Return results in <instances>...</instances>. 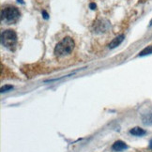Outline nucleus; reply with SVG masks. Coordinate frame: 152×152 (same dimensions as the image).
Instances as JSON below:
<instances>
[{
    "label": "nucleus",
    "instance_id": "obj_11",
    "mask_svg": "<svg viewBox=\"0 0 152 152\" xmlns=\"http://www.w3.org/2000/svg\"><path fill=\"white\" fill-rule=\"evenodd\" d=\"M89 7H90L91 10H95V9H96V4H95V3H91V4L89 5Z\"/></svg>",
    "mask_w": 152,
    "mask_h": 152
},
{
    "label": "nucleus",
    "instance_id": "obj_6",
    "mask_svg": "<svg viewBox=\"0 0 152 152\" xmlns=\"http://www.w3.org/2000/svg\"><path fill=\"white\" fill-rule=\"evenodd\" d=\"M130 132H131V134H132V135H134V136H143L147 133V132H145L144 129H141L139 127H135V128L132 129Z\"/></svg>",
    "mask_w": 152,
    "mask_h": 152
},
{
    "label": "nucleus",
    "instance_id": "obj_9",
    "mask_svg": "<svg viewBox=\"0 0 152 152\" xmlns=\"http://www.w3.org/2000/svg\"><path fill=\"white\" fill-rule=\"evenodd\" d=\"M13 88V86H3L2 88H1V92L3 93V92H7V91H9V90H10V89H12Z\"/></svg>",
    "mask_w": 152,
    "mask_h": 152
},
{
    "label": "nucleus",
    "instance_id": "obj_10",
    "mask_svg": "<svg viewBox=\"0 0 152 152\" xmlns=\"http://www.w3.org/2000/svg\"><path fill=\"white\" fill-rule=\"evenodd\" d=\"M42 14H43V18L44 19H48V14H47V12H46L45 10L42 11Z\"/></svg>",
    "mask_w": 152,
    "mask_h": 152
},
{
    "label": "nucleus",
    "instance_id": "obj_4",
    "mask_svg": "<svg viewBox=\"0 0 152 152\" xmlns=\"http://www.w3.org/2000/svg\"><path fill=\"white\" fill-rule=\"evenodd\" d=\"M124 39H125V36H124L123 34H121V35H119V36L115 37V38L112 40V42H110V44H109V48L114 49V48H115V47H118V46L120 45L121 42H123Z\"/></svg>",
    "mask_w": 152,
    "mask_h": 152
},
{
    "label": "nucleus",
    "instance_id": "obj_2",
    "mask_svg": "<svg viewBox=\"0 0 152 152\" xmlns=\"http://www.w3.org/2000/svg\"><path fill=\"white\" fill-rule=\"evenodd\" d=\"M75 47L74 40L71 37H66L58 42L55 48V55L58 57L71 55Z\"/></svg>",
    "mask_w": 152,
    "mask_h": 152
},
{
    "label": "nucleus",
    "instance_id": "obj_7",
    "mask_svg": "<svg viewBox=\"0 0 152 152\" xmlns=\"http://www.w3.org/2000/svg\"><path fill=\"white\" fill-rule=\"evenodd\" d=\"M151 54H152V45H149V46H147L144 50H142L139 53V56H145Z\"/></svg>",
    "mask_w": 152,
    "mask_h": 152
},
{
    "label": "nucleus",
    "instance_id": "obj_12",
    "mask_svg": "<svg viewBox=\"0 0 152 152\" xmlns=\"http://www.w3.org/2000/svg\"><path fill=\"white\" fill-rule=\"evenodd\" d=\"M149 148L152 149V140H151V141H150V143H149Z\"/></svg>",
    "mask_w": 152,
    "mask_h": 152
},
{
    "label": "nucleus",
    "instance_id": "obj_1",
    "mask_svg": "<svg viewBox=\"0 0 152 152\" xmlns=\"http://www.w3.org/2000/svg\"><path fill=\"white\" fill-rule=\"evenodd\" d=\"M21 13L14 6H6L1 10V22L6 25H13L20 19Z\"/></svg>",
    "mask_w": 152,
    "mask_h": 152
},
{
    "label": "nucleus",
    "instance_id": "obj_3",
    "mask_svg": "<svg viewBox=\"0 0 152 152\" xmlns=\"http://www.w3.org/2000/svg\"><path fill=\"white\" fill-rule=\"evenodd\" d=\"M1 43L4 47L13 50L17 45V34L12 29H7L1 33Z\"/></svg>",
    "mask_w": 152,
    "mask_h": 152
},
{
    "label": "nucleus",
    "instance_id": "obj_13",
    "mask_svg": "<svg viewBox=\"0 0 152 152\" xmlns=\"http://www.w3.org/2000/svg\"><path fill=\"white\" fill-rule=\"evenodd\" d=\"M149 26H152V19H151V21H150V23H149Z\"/></svg>",
    "mask_w": 152,
    "mask_h": 152
},
{
    "label": "nucleus",
    "instance_id": "obj_5",
    "mask_svg": "<svg viewBox=\"0 0 152 152\" xmlns=\"http://www.w3.org/2000/svg\"><path fill=\"white\" fill-rule=\"evenodd\" d=\"M127 145L122 142V141H116L112 147V149L115 150V151H123L127 148Z\"/></svg>",
    "mask_w": 152,
    "mask_h": 152
},
{
    "label": "nucleus",
    "instance_id": "obj_8",
    "mask_svg": "<svg viewBox=\"0 0 152 152\" xmlns=\"http://www.w3.org/2000/svg\"><path fill=\"white\" fill-rule=\"evenodd\" d=\"M143 121H144V123L147 125H152V113L145 115L143 116Z\"/></svg>",
    "mask_w": 152,
    "mask_h": 152
}]
</instances>
